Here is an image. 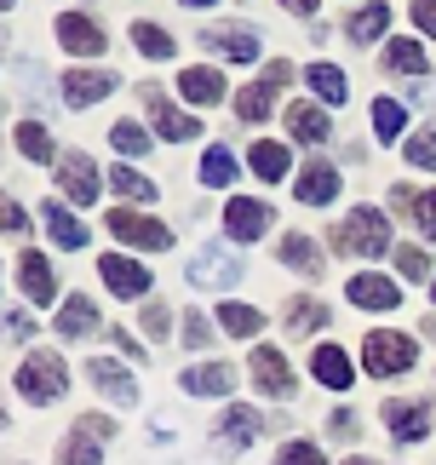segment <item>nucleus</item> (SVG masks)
Returning a JSON list of instances; mask_svg holds the SVG:
<instances>
[{"label": "nucleus", "instance_id": "a878e982", "mask_svg": "<svg viewBox=\"0 0 436 465\" xmlns=\"http://www.w3.org/2000/svg\"><path fill=\"white\" fill-rule=\"evenodd\" d=\"M98 328V305H93V299H64V311H58V333L64 339H86V333H93Z\"/></svg>", "mask_w": 436, "mask_h": 465}, {"label": "nucleus", "instance_id": "58836bf2", "mask_svg": "<svg viewBox=\"0 0 436 465\" xmlns=\"http://www.w3.org/2000/svg\"><path fill=\"white\" fill-rule=\"evenodd\" d=\"M230 178H235V155L224 144H213L202 155V184H230Z\"/></svg>", "mask_w": 436, "mask_h": 465}, {"label": "nucleus", "instance_id": "393cba45", "mask_svg": "<svg viewBox=\"0 0 436 465\" xmlns=\"http://www.w3.org/2000/svg\"><path fill=\"white\" fill-rule=\"evenodd\" d=\"M178 86H184V98L202 104V110L224 98V75H218V69H207V64H202V69H184V75H178Z\"/></svg>", "mask_w": 436, "mask_h": 465}, {"label": "nucleus", "instance_id": "20e7f679", "mask_svg": "<svg viewBox=\"0 0 436 465\" xmlns=\"http://www.w3.org/2000/svg\"><path fill=\"white\" fill-rule=\"evenodd\" d=\"M413 339L408 333H368L362 339V362H368L373 380H385V373H408L413 368Z\"/></svg>", "mask_w": 436, "mask_h": 465}, {"label": "nucleus", "instance_id": "5fc2aeb1", "mask_svg": "<svg viewBox=\"0 0 436 465\" xmlns=\"http://www.w3.org/2000/svg\"><path fill=\"white\" fill-rule=\"evenodd\" d=\"M184 6H213V0H184Z\"/></svg>", "mask_w": 436, "mask_h": 465}, {"label": "nucleus", "instance_id": "412c9836", "mask_svg": "<svg viewBox=\"0 0 436 465\" xmlns=\"http://www.w3.org/2000/svg\"><path fill=\"white\" fill-rule=\"evenodd\" d=\"M17 282H24V299L52 305V264H46V253H17Z\"/></svg>", "mask_w": 436, "mask_h": 465}, {"label": "nucleus", "instance_id": "37998d69", "mask_svg": "<svg viewBox=\"0 0 436 465\" xmlns=\"http://www.w3.org/2000/svg\"><path fill=\"white\" fill-rule=\"evenodd\" d=\"M276 465H327V460H322V449H311V442H287L276 454Z\"/></svg>", "mask_w": 436, "mask_h": 465}, {"label": "nucleus", "instance_id": "473e14b6", "mask_svg": "<svg viewBox=\"0 0 436 465\" xmlns=\"http://www.w3.org/2000/svg\"><path fill=\"white\" fill-rule=\"evenodd\" d=\"M322 322H327V305H322V299H299V305H287V333H316L322 328Z\"/></svg>", "mask_w": 436, "mask_h": 465}, {"label": "nucleus", "instance_id": "f03ea898", "mask_svg": "<svg viewBox=\"0 0 436 465\" xmlns=\"http://www.w3.org/2000/svg\"><path fill=\"white\" fill-rule=\"evenodd\" d=\"M17 391H24L29 402H52L58 391L69 385V368H64V356L58 351H35L24 368H17V380H12Z\"/></svg>", "mask_w": 436, "mask_h": 465}, {"label": "nucleus", "instance_id": "0eeeda50", "mask_svg": "<svg viewBox=\"0 0 436 465\" xmlns=\"http://www.w3.org/2000/svg\"><path fill=\"white\" fill-rule=\"evenodd\" d=\"M190 282L195 288H235V282H242V253H230V247H202V253L190 259Z\"/></svg>", "mask_w": 436, "mask_h": 465}, {"label": "nucleus", "instance_id": "423d86ee", "mask_svg": "<svg viewBox=\"0 0 436 465\" xmlns=\"http://www.w3.org/2000/svg\"><path fill=\"white\" fill-rule=\"evenodd\" d=\"M109 236H121L133 247H150V253L173 247V230L155 224V219H144V213H133V207H109Z\"/></svg>", "mask_w": 436, "mask_h": 465}, {"label": "nucleus", "instance_id": "cd10ccee", "mask_svg": "<svg viewBox=\"0 0 436 465\" xmlns=\"http://www.w3.org/2000/svg\"><path fill=\"white\" fill-rule=\"evenodd\" d=\"M385 24H391V6H385V0H368V6L351 17V41H379Z\"/></svg>", "mask_w": 436, "mask_h": 465}, {"label": "nucleus", "instance_id": "c9c22d12", "mask_svg": "<svg viewBox=\"0 0 436 465\" xmlns=\"http://www.w3.org/2000/svg\"><path fill=\"white\" fill-rule=\"evenodd\" d=\"M109 184H115L126 202H155V184L144 173H133V167H109Z\"/></svg>", "mask_w": 436, "mask_h": 465}, {"label": "nucleus", "instance_id": "dca6fc26", "mask_svg": "<svg viewBox=\"0 0 436 465\" xmlns=\"http://www.w3.org/2000/svg\"><path fill=\"white\" fill-rule=\"evenodd\" d=\"M293 195H299L304 207H327V202H333V195H339V167H333V161H311V167L299 173Z\"/></svg>", "mask_w": 436, "mask_h": 465}, {"label": "nucleus", "instance_id": "ea45409f", "mask_svg": "<svg viewBox=\"0 0 436 465\" xmlns=\"http://www.w3.org/2000/svg\"><path fill=\"white\" fill-rule=\"evenodd\" d=\"M408 167L436 173V127H425V133H413V138H408Z\"/></svg>", "mask_w": 436, "mask_h": 465}, {"label": "nucleus", "instance_id": "864d4df0", "mask_svg": "<svg viewBox=\"0 0 436 465\" xmlns=\"http://www.w3.org/2000/svg\"><path fill=\"white\" fill-rule=\"evenodd\" d=\"M282 6H293V12H304V17H311V12H316V0H282Z\"/></svg>", "mask_w": 436, "mask_h": 465}, {"label": "nucleus", "instance_id": "603ef678", "mask_svg": "<svg viewBox=\"0 0 436 465\" xmlns=\"http://www.w3.org/2000/svg\"><path fill=\"white\" fill-rule=\"evenodd\" d=\"M109 345H121L126 356H144V345H133V333H109Z\"/></svg>", "mask_w": 436, "mask_h": 465}, {"label": "nucleus", "instance_id": "de8ad7c7", "mask_svg": "<svg viewBox=\"0 0 436 465\" xmlns=\"http://www.w3.org/2000/svg\"><path fill=\"white\" fill-rule=\"evenodd\" d=\"M413 24L425 35H436V0H413Z\"/></svg>", "mask_w": 436, "mask_h": 465}, {"label": "nucleus", "instance_id": "a211bd4d", "mask_svg": "<svg viewBox=\"0 0 436 465\" xmlns=\"http://www.w3.org/2000/svg\"><path fill=\"white\" fill-rule=\"evenodd\" d=\"M202 46L218 52V58H230V64H253V58H259V35H253V29H202Z\"/></svg>", "mask_w": 436, "mask_h": 465}, {"label": "nucleus", "instance_id": "f704fd0d", "mask_svg": "<svg viewBox=\"0 0 436 465\" xmlns=\"http://www.w3.org/2000/svg\"><path fill=\"white\" fill-rule=\"evenodd\" d=\"M218 322H224V328H230L235 339H253V333H259V328H264V316H259V311H253V305H235V299H230V305H224V311H218Z\"/></svg>", "mask_w": 436, "mask_h": 465}, {"label": "nucleus", "instance_id": "5701e85b", "mask_svg": "<svg viewBox=\"0 0 436 465\" xmlns=\"http://www.w3.org/2000/svg\"><path fill=\"white\" fill-rule=\"evenodd\" d=\"M86 373H93V385H98V391H109V397H115L121 408H133V402H138V385H133V373H126V368H115L109 356H93V368H86Z\"/></svg>", "mask_w": 436, "mask_h": 465}, {"label": "nucleus", "instance_id": "72a5a7b5", "mask_svg": "<svg viewBox=\"0 0 436 465\" xmlns=\"http://www.w3.org/2000/svg\"><path fill=\"white\" fill-rule=\"evenodd\" d=\"M247 161H253V173H259L264 184H276V178L287 173V150H282V144H253Z\"/></svg>", "mask_w": 436, "mask_h": 465}, {"label": "nucleus", "instance_id": "6e6552de", "mask_svg": "<svg viewBox=\"0 0 436 465\" xmlns=\"http://www.w3.org/2000/svg\"><path fill=\"white\" fill-rule=\"evenodd\" d=\"M64 104L69 110H86V104H98L115 93V69H64Z\"/></svg>", "mask_w": 436, "mask_h": 465}, {"label": "nucleus", "instance_id": "7c9ffc66", "mask_svg": "<svg viewBox=\"0 0 436 465\" xmlns=\"http://www.w3.org/2000/svg\"><path fill=\"white\" fill-rule=\"evenodd\" d=\"M46 230H52L64 247H86V224H81L69 207H46Z\"/></svg>", "mask_w": 436, "mask_h": 465}, {"label": "nucleus", "instance_id": "3c124183", "mask_svg": "<svg viewBox=\"0 0 436 465\" xmlns=\"http://www.w3.org/2000/svg\"><path fill=\"white\" fill-rule=\"evenodd\" d=\"M6 333H12V339H29V333H35V322L12 311V316H6Z\"/></svg>", "mask_w": 436, "mask_h": 465}, {"label": "nucleus", "instance_id": "7ed1b4c3", "mask_svg": "<svg viewBox=\"0 0 436 465\" xmlns=\"http://www.w3.org/2000/svg\"><path fill=\"white\" fill-rule=\"evenodd\" d=\"M109 437H115V425H109L104 414H81L75 431H69L64 449H58V465H98L104 449H109Z\"/></svg>", "mask_w": 436, "mask_h": 465}, {"label": "nucleus", "instance_id": "6ab92c4d", "mask_svg": "<svg viewBox=\"0 0 436 465\" xmlns=\"http://www.w3.org/2000/svg\"><path fill=\"white\" fill-rule=\"evenodd\" d=\"M282 121H287V133H293L299 144H322V138L333 133V121L322 115V104H304V98H299V104H287Z\"/></svg>", "mask_w": 436, "mask_h": 465}, {"label": "nucleus", "instance_id": "2f4dec72", "mask_svg": "<svg viewBox=\"0 0 436 465\" xmlns=\"http://www.w3.org/2000/svg\"><path fill=\"white\" fill-rule=\"evenodd\" d=\"M402 104H391V98H373V133H379V144H396L402 138Z\"/></svg>", "mask_w": 436, "mask_h": 465}, {"label": "nucleus", "instance_id": "8fccbe9b", "mask_svg": "<svg viewBox=\"0 0 436 465\" xmlns=\"http://www.w3.org/2000/svg\"><path fill=\"white\" fill-rule=\"evenodd\" d=\"M24 230H29V219H24V207H17V202H6V236H24Z\"/></svg>", "mask_w": 436, "mask_h": 465}, {"label": "nucleus", "instance_id": "c03bdc74", "mask_svg": "<svg viewBox=\"0 0 436 465\" xmlns=\"http://www.w3.org/2000/svg\"><path fill=\"white\" fill-rule=\"evenodd\" d=\"M167 328H173V311L161 305V299H155V305H144V333H150V339H167Z\"/></svg>", "mask_w": 436, "mask_h": 465}, {"label": "nucleus", "instance_id": "6e6d98bb", "mask_svg": "<svg viewBox=\"0 0 436 465\" xmlns=\"http://www.w3.org/2000/svg\"><path fill=\"white\" fill-rule=\"evenodd\" d=\"M344 465H368V460H344Z\"/></svg>", "mask_w": 436, "mask_h": 465}, {"label": "nucleus", "instance_id": "4c0bfd02", "mask_svg": "<svg viewBox=\"0 0 436 465\" xmlns=\"http://www.w3.org/2000/svg\"><path fill=\"white\" fill-rule=\"evenodd\" d=\"M385 64L396 69V75H420V69H425V52H420V41H391L385 46Z\"/></svg>", "mask_w": 436, "mask_h": 465}, {"label": "nucleus", "instance_id": "ddd939ff", "mask_svg": "<svg viewBox=\"0 0 436 465\" xmlns=\"http://www.w3.org/2000/svg\"><path fill=\"white\" fill-rule=\"evenodd\" d=\"M144 104H150V121H155V133H161V138H173V144H184V138H195V133H202V121H195V115H184V110H173V104L161 98L155 86H144Z\"/></svg>", "mask_w": 436, "mask_h": 465}, {"label": "nucleus", "instance_id": "a19ab883", "mask_svg": "<svg viewBox=\"0 0 436 465\" xmlns=\"http://www.w3.org/2000/svg\"><path fill=\"white\" fill-rule=\"evenodd\" d=\"M109 144H115L121 155H144V150H150V133H144V127H133V121H121V127L109 133Z\"/></svg>", "mask_w": 436, "mask_h": 465}, {"label": "nucleus", "instance_id": "79ce46f5", "mask_svg": "<svg viewBox=\"0 0 436 465\" xmlns=\"http://www.w3.org/2000/svg\"><path fill=\"white\" fill-rule=\"evenodd\" d=\"M396 271H402L408 282H425V276H431V259H425V247H396Z\"/></svg>", "mask_w": 436, "mask_h": 465}, {"label": "nucleus", "instance_id": "c85d7f7f", "mask_svg": "<svg viewBox=\"0 0 436 465\" xmlns=\"http://www.w3.org/2000/svg\"><path fill=\"white\" fill-rule=\"evenodd\" d=\"M304 75H311L316 98H327V104H344V98H351V81H344L333 64H311V69H304Z\"/></svg>", "mask_w": 436, "mask_h": 465}, {"label": "nucleus", "instance_id": "aec40b11", "mask_svg": "<svg viewBox=\"0 0 436 465\" xmlns=\"http://www.w3.org/2000/svg\"><path fill=\"white\" fill-rule=\"evenodd\" d=\"M385 425L396 431V442H420L431 431V402H385Z\"/></svg>", "mask_w": 436, "mask_h": 465}, {"label": "nucleus", "instance_id": "9d476101", "mask_svg": "<svg viewBox=\"0 0 436 465\" xmlns=\"http://www.w3.org/2000/svg\"><path fill=\"white\" fill-rule=\"evenodd\" d=\"M58 184H64V195H69L75 207H93V202H98V167H93V161H86L81 150H69V155H64Z\"/></svg>", "mask_w": 436, "mask_h": 465}, {"label": "nucleus", "instance_id": "f3484780", "mask_svg": "<svg viewBox=\"0 0 436 465\" xmlns=\"http://www.w3.org/2000/svg\"><path fill=\"white\" fill-rule=\"evenodd\" d=\"M98 271H104V282H109V293H121V299H144V293H150V271H144V264H133V259H121V253H109Z\"/></svg>", "mask_w": 436, "mask_h": 465}, {"label": "nucleus", "instance_id": "4468645a", "mask_svg": "<svg viewBox=\"0 0 436 465\" xmlns=\"http://www.w3.org/2000/svg\"><path fill=\"white\" fill-rule=\"evenodd\" d=\"M224 230L235 242H253L270 230V202H253V195H235V202L224 207Z\"/></svg>", "mask_w": 436, "mask_h": 465}, {"label": "nucleus", "instance_id": "1a4fd4ad", "mask_svg": "<svg viewBox=\"0 0 436 465\" xmlns=\"http://www.w3.org/2000/svg\"><path fill=\"white\" fill-rule=\"evenodd\" d=\"M253 380H259V391L276 397V402L293 397V368H287V356L276 345H253Z\"/></svg>", "mask_w": 436, "mask_h": 465}, {"label": "nucleus", "instance_id": "39448f33", "mask_svg": "<svg viewBox=\"0 0 436 465\" xmlns=\"http://www.w3.org/2000/svg\"><path fill=\"white\" fill-rule=\"evenodd\" d=\"M287 81H293V64H287V58L264 64V75L235 93V115H242V121H264V115H270V104H276V93H282Z\"/></svg>", "mask_w": 436, "mask_h": 465}, {"label": "nucleus", "instance_id": "09e8293b", "mask_svg": "<svg viewBox=\"0 0 436 465\" xmlns=\"http://www.w3.org/2000/svg\"><path fill=\"white\" fill-rule=\"evenodd\" d=\"M327 425H333V437H351L356 431V414H351V408H333V420H327Z\"/></svg>", "mask_w": 436, "mask_h": 465}, {"label": "nucleus", "instance_id": "49530a36", "mask_svg": "<svg viewBox=\"0 0 436 465\" xmlns=\"http://www.w3.org/2000/svg\"><path fill=\"white\" fill-rule=\"evenodd\" d=\"M207 339H213V322H207L202 311H190V316H184V345H195V351H202Z\"/></svg>", "mask_w": 436, "mask_h": 465}, {"label": "nucleus", "instance_id": "4d7b16f0", "mask_svg": "<svg viewBox=\"0 0 436 465\" xmlns=\"http://www.w3.org/2000/svg\"><path fill=\"white\" fill-rule=\"evenodd\" d=\"M431 299H436V282H431Z\"/></svg>", "mask_w": 436, "mask_h": 465}, {"label": "nucleus", "instance_id": "bb28decb", "mask_svg": "<svg viewBox=\"0 0 436 465\" xmlns=\"http://www.w3.org/2000/svg\"><path fill=\"white\" fill-rule=\"evenodd\" d=\"M282 264H293V271H299V276H311V282H316V276L327 271L311 236H282Z\"/></svg>", "mask_w": 436, "mask_h": 465}, {"label": "nucleus", "instance_id": "c756f323", "mask_svg": "<svg viewBox=\"0 0 436 465\" xmlns=\"http://www.w3.org/2000/svg\"><path fill=\"white\" fill-rule=\"evenodd\" d=\"M12 144L24 150L29 161H52V138H46L41 121H17V127H12Z\"/></svg>", "mask_w": 436, "mask_h": 465}, {"label": "nucleus", "instance_id": "2eb2a0df", "mask_svg": "<svg viewBox=\"0 0 436 465\" xmlns=\"http://www.w3.org/2000/svg\"><path fill=\"white\" fill-rule=\"evenodd\" d=\"M58 41H64V52H81V58H93V52H104L109 35H104L86 12H64V17H58Z\"/></svg>", "mask_w": 436, "mask_h": 465}, {"label": "nucleus", "instance_id": "b1692460", "mask_svg": "<svg viewBox=\"0 0 436 465\" xmlns=\"http://www.w3.org/2000/svg\"><path fill=\"white\" fill-rule=\"evenodd\" d=\"M230 385H235V368H224V362H207V368H190L184 373V391H190V397H224Z\"/></svg>", "mask_w": 436, "mask_h": 465}, {"label": "nucleus", "instance_id": "4be33fe9", "mask_svg": "<svg viewBox=\"0 0 436 465\" xmlns=\"http://www.w3.org/2000/svg\"><path fill=\"white\" fill-rule=\"evenodd\" d=\"M311 368H316V380H322L327 391H351V380H356L351 356H344L339 345H316V356H311Z\"/></svg>", "mask_w": 436, "mask_h": 465}, {"label": "nucleus", "instance_id": "9b49d317", "mask_svg": "<svg viewBox=\"0 0 436 465\" xmlns=\"http://www.w3.org/2000/svg\"><path fill=\"white\" fill-rule=\"evenodd\" d=\"M259 425H264V420L253 414V408H230V414L218 420V431H213V437H218L213 449L224 454V460H230V454H242V449H253V437H259Z\"/></svg>", "mask_w": 436, "mask_h": 465}, {"label": "nucleus", "instance_id": "f8f14e48", "mask_svg": "<svg viewBox=\"0 0 436 465\" xmlns=\"http://www.w3.org/2000/svg\"><path fill=\"white\" fill-rule=\"evenodd\" d=\"M344 293H351V305H362V311H396V305H402L396 282L391 276H373V271L351 276V282H344Z\"/></svg>", "mask_w": 436, "mask_h": 465}, {"label": "nucleus", "instance_id": "a18cd8bd", "mask_svg": "<svg viewBox=\"0 0 436 465\" xmlns=\"http://www.w3.org/2000/svg\"><path fill=\"white\" fill-rule=\"evenodd\" d=\"M413 224H420L425 236H436V190H425V195H413Z\"/></svg>", "mask_w": 436, "mask_h": 465}, {"label": "nucleus", "instance_id": "f257e3e1", "mask_svg": "<svg viewBox=\"0 0 436 465\" xmlns=\"http://www.w3.org/2000/svg\"><path fill=\"white\" fill-rule=\"evenodd\" d=\"M333 247H339V253H362V259L396 253V247H391V219L379 207H351V219L333 230Z\"/></svg>", "mask_w": 436, "mask_h": 465}, {"label": "nucleus", "instance_id": "e433bc0d", "mask_svg": "<svg viewBox=\"0 0 436 465\" xmlns=\"http://www.w3.org/2000/svg\"><path fill=\"white\" fill-rule=\"evenodd\" d=\"M133 41H138L144 58H173V35L161 24H133Z\"/></svg>", "mask_w": 436, "mask_h": 465}]
</instances>
